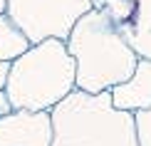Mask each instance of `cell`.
I'll use <instances>...</instances> for the list:
<instances>
[{
	"instance_id": "obj_1",
	"label": "cell",
	"mask_w": 151,
	"mask_h": 146,
	"mask_svg": "<svg viewBox=\"0 0 151 146\" xmlns=\"http://www.w3.org/2000/svg\"><path fill=\"white\" fill-rule=\"evenodd\" d=\"M67 52L74 60V84L87 94L109 92L127 82L136 69L139 57L122 37L116 22L102 10L82 15L67 37Z\"/></svg>"
},
{
	"instance_id": "obj_2",
	"label": "cell",
	"mask_w": 151,
	"mask_h": 146,
	"mask_svg": "<svg viewBox=\"0 0 151 146\" xmlns=\"http://www.w3.org/2000/svg\"><path fill=\"white\" fill-rule=\"evenodd\" d=\"M50 146H139L134 114L116 109L111 92L87 94L74 89L50 111Z\"/></svg>"
},
{
	"instance_id": "obj_3",
	"label": "cell",
	"mask_w": 151,
	"mask_h": 146,
	"mask_svg": "<svg viewBox=\"0 0 151 146\" xmlns=\"http://www.w3.org/2000/svg\"><path fill=\"white\" fill-rule=\"evenodd\" d=\"M74 72V60L62 40L37 42L10 67L5 87L10 106L27 111H52L67 94L77 89Z\"/></svg>"
},
{
	"instance_id": "obj_4",
	"label": "cell",
	"mask_w": 151,
	"mask_h": 146,
	"mask_svg": "<svg viewBox=\"0 0 151 146\" xmlns=\"http://www.w3.org/2000/svg\"><path fill=\"white\" fill-rule=\"evenodd\" d=\"M92 8V0H8L5 15L25 32L30 45H37L45 40L67 42L77 20Z\"/></svg>"
},
{
	"instance_id": "obj_5",
	"label": "cell",
	"mask_w": 151,
	"mask_h": 146,
	"mask_svg": "<svg viewBox=\"0 0 151 146\" xmlns=\"http://www.w3.org/2000/svg\"><path fill=\"white\" fill-rule=\"evenodd\" d=\"M52 117L50 111L12 109L0 119V146H50Z\"/></svg>"
},
{
	"instance_id": "obj_6",
	"label": "cell",
	"mask_w": 151,
	"mask_h": 146,
	"mask_svg": "<svg viewBox=\"0 0 151 146\" xmlns=\"http://www.w3.org/2000/svg\"><path fill=\"white\" fill-rule=\"evenodd\" d=\"M111 101L116 109L122 111H139L151 106V60H139L136 62L134 74L122 82V84L111 87Z\"/></svg>"
},
{
	"instance_id": "obj_7",
	"label": "cell",
	"mask_w": 151,
	"mask_h": 146,
	"mask_svg": "<svg viewBox=\"0 0 151 146\" xmlns=\"http://www.w3.org/2000/svg\"><path fill=\"white\" fill-rule=\"evenodd\" d=\"M32 47L25 32L10 20L8 15H0V60L15 62L20 55H25Z\"/></svg>"
},
{
	"instance_id": "obj_8",
	"label": "cell",
	"mask_w": 151,
	"mask_h": 146,
	"mask_svg": "<svg viewBox=\"0 0 151 146\" xmlns=\"http://www.w3.org/2000/svg\"><path fill=\"white\" fill-rule=\"evenodd\" d=\"M116 27L139 60H151V30H131L129 25H116Z\"/></svg>"
},
{
	"instance_id": "obj_9",
	"label": "cell",
	"mask_w": 151,
	"mask_h": 146,
	"mask_svg": "<svg viewBox=\"0 0 151 146\" xmlns=\"http://www.w3.org/2000/svg\"><path fill=\"white\" fill-rule=\"evenodd\" d=\"M134 129L139 146H151V106L134 111Z\"/></svg>"
},
{
	"instance_id": "obj_10",
	"label": "cell",
	"mask_w": 151,
	"mask_h": 146,
	"mask_svg": "<svg viewBox=\"0 0 151 146\" xmlns=\"http://www.w3.org/2000/svg\"><path fill=\"white\" fill-rule=\"evenodd\" d=\"M10 67H12V62H5V60H0V92H5V87H8Z\"/></svg>"
},
{
	"instance_id": "obj_11",
	"label": "cell",
	"mask_w": 151,
	"mask_h": 146,
	"mask_svg": "<svg viewBox=\"0 0 151 146\" xmlns=\"http://www.w3.org/2000/svg\"><path fill=\"white\" fill-rule=\"evenodd\" d=\"M10 111H12V106H10V101H8V94H5V92H0V119H3V117H8Z\"/></svg>"
},
{
	"instance_id": "obj_12",
	"label": "cell",
	"mask_w": 151,
	"mask_h": 146,
	"mask_svg": "<svg viewBox=\"0 0 151 146\" xmlns=\"http://www.w3.org/2000/svg\"><path fill=\"white\" fill-rule=\"evenodd\" d=\"M8 12V0H0V15H5Z\"/></svg>"
}]
</instances>
